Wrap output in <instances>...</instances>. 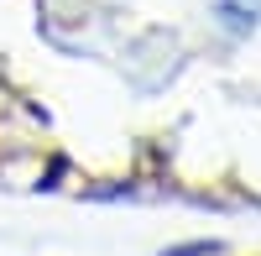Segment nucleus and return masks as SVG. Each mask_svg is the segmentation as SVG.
I'll list each match as a JSON object with an SVG mask.
<instances>
[{"label":"nucleus","mask_w":261,"mask_h":256,"mask_svg":"<svg viewBox=\"0 0 261 256\" xmlns=\"http://www.w3.org/2000/svg\"><path fill=\"white\" fill-rule=\"evenodd\" d=\"M167 256H209V246H183V251H167Z\"/></svg>","instance_id":"nucleus-1"}]
</instances>
